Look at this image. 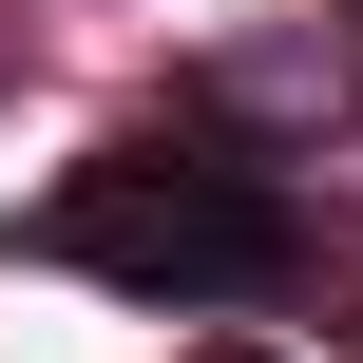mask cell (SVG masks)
<instances>
[{"mask_svg": "<svg viewBox=\"0 0 363 363\" xmlns=\"http://www.w3.org/2000/svg\"><path fill=\"white\" fill-rule=\"evenodd\" d=\"M0 268H77V287H115V306H172V325H211V306H268V287H306V211H287V172H268L249 134L172 115V134H115V153H77L38 211H0Z\"/></svg>", "mask_w": 363, "mask_h": 363, "instance_id": "6da1fadb", "label": "cell"}, {"mask_svg": "<svg viewBox=\"0 0 363 363\" xmlns=\"http://www.w3.org/2000/svg\"><path fill=\"white\" fill-rule=\"evenodd\" d=\"M211 363H249V345H211Z\"/></svg>", "mask_w": 363, "mask_h": 363, "instance_id": "7a4b0ae2", "label": "cell"}]
</instances>
